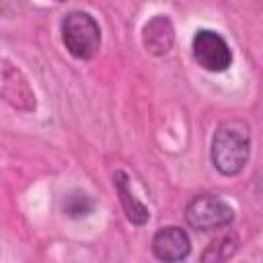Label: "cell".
<instances>
[{
    "mask_svg": "<svg viewBox=\"0 0 263 263\" xmlns=\"http://www.w3.org/2000/svg\"><path fill=\"white\" fill-rule=\"evenodd\" d=\"M249 150H251L249 127L242 121H224L214 132L212 162L222 175L226 177L238 175L249 160Z\"/></svg>",
    "mask_w": 263,
    "mask_h": 263,
    "instance_id": "1",
    "label": "cell"
},
{
    "mask_svg": "<svg viewBox=\"0 0 263 263\" xmlns=\"http://www.w3.org/2000/svg\"><path fill=\"white\" fill-rule=\"evenodd\" d=\"M62 39L74 58L90 60L101 47V29L88 12L76 10L62 21Z\"/></svg>",
    "mask_w": 263,
    "mask_h": 263,
    "instance_id": "2",
    "label": "cell"
},
{
    "mask_svg": "<svg viewBox=\"0 0 263 263\" xmlns=\"http://www.w3.org/2000/svg\"><path fill=\"white\" fill-rule=\"evenodd\" d=\"M187 224L199 232H210L228 226L234 220V210L214 195H199L191 199L185 212Z\"/></svg>",
    "mask_w": 263,
    "mask_h": 263,
    "instance_id": "3",
    "label": "cell"
},
{
    "mask_svg": "<svg viewBox=\"0 0 263 263\" xmlns=\"http://www.w3.org/2000/svg\"><path fill=\"white\" fill-rule=\"evenodd\" d=\"M193 58L208 72H224L232 62L228 43L216 31H210V29H201L195 33Z\"/></svg>",
    "mask_w": 263,
    "mask_h": 263,
    "instance_id": "4",
    "label": "cell"
},
{
    "mask_svg": "<svg viewBox=\"0 0 263 263\" xmlns=\"http://www.w3.org/2000/svg\"><path fill=\"white\" fill-rule=\"evenodd\" d=\"M0 90H2L4 101L10 107H14L18 111H33L35 109V92H33L29 80L25 78V74L16 66H12L6 60L2 64Z\"/></svg>",
    "mask_w": 263,
    "mask_h": 263,
    "instance_id": "5",
    "label": "cell"
},
{
    "mask_svg": "<svg viewBox=\"0 0 263 263\" xmlns=\"http://www.w3.org/2000/svg\"><path fill=\"white\" fill-rule=\"evenodd\" d=\"M191 242L185 230L177 226H164L160 228L152 238V253L160 261H181L189 255Z\"/></svg>",
    "mask_w": 263,
    "mask_h": 263,
    "instance_id": "6",
    "label": "cell"
},
{
    "mask_svg": "<svg viewBox=\"0 0 263 263\" xmlns=\"http://www.w3.org/2000/svg\"><path fill=\"white\" fill-rule=\"evenodd\" d=\"M142 39H144V47L152 55H164L173 47V41H175V29L168 16L156 14L154 18H150L144 25Z\"/></svg>",
    "mask_w": 263,
    "mask_h": 263,
    "instance_id": "7",
    "label": "cell"
},
{
    "mask_svg": "<svg viewBox=\"0 0 263 263\" xmlns=\"http://www.w3.org/2000/svg\"><path fill=\"white\" fill-rule=\"evenodd\" d=\"M113 183H115V191H117V195H119V201H121V208H123L127 220H129L132 224H138V226H140V224H146L148 218H150V214H148L146 205L134 195V191H132V187H129L127 175H125L123 171H117L115 177H113Z\"/></svg>",
    "mask_w": 263,
    "mask_h": 263,
    "instance_id": "8",
    "label": "cell"
},
{
    "mask_svg": "<svg viewBox=\"0 0 263 263\" xmlns=\"http://www.w3.org/2000/svg\"><path fill=\"white\" fill-rule=\"evenodd\" d=\"M238 247V238L234 234H224L220 238H216L214 242H210V247L203 251L201 255V261H226L234 255Z\"/></svg>",
    "mask_w": 263,
    "mask_h": 263,
    "instance_id": "9",
    "label": "cell"
},
{
    "mask_svg": "<svg viewBox=\"0 0 263 263\" xmlns=\"http://www.w3.org/2000/svg\"><path fill=\"white\" fill-rule=\"evenodd\" d=\"M64 210H66V214H68L70 218H82V216H86V214L92 210V201H90V197L84 195V193H74V195H70V197L66 199Z\"/></svg>",
    "mask_w": 263,
    "mask_h": 263,
    "instance_id": "10",
    "label": "cell"
},
{
    "mask_svg": "<svg viewBox=\"0 0 263 263\" xmlns=\"http://www.w3.org/2000/svg\"><path fill=\"white\" fill-rule=\"evenodd\" d=\"M55 2H62V0H55Z\"/></svg>",
    "mask_w": 263,
    "mask_h": 263,
    "instance_id": "11",
    "label": "cell"
}]
</instances>
